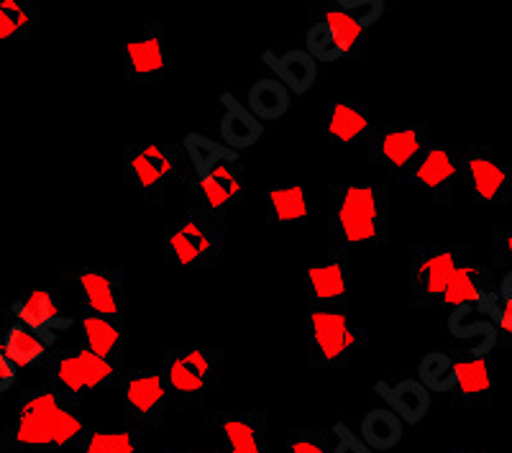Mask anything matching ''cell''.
Instances as JSON below:
<instances>
[{"mask_svg":"<svg viewBox=\"0 0 512 453\" xmlns=\"http://www.w3.org/2000/svg\"><path fill=\"white\" fill-rule=\"evenodd\" d=\"M492 249H495L497 269L512 272V226L492 228Z\"/></svg>","mask_w":512,"mask_h":453,"instance_id":"36","label":"cell"},{"mask_svg":"<svg viewBox=\"0 0 512 453\" xmlns=\"http://www.w3.org/2000/svg\"><path fill=\"white\" fill-rule=\"evenodd\" d=\"M456 361V384L448 402L456 410H482L492 402L495 395V382H492V364L489 356L474 354H454Z\"/></svg>","mask_w":512,"mask_h":453,"instance_id":"19","label":"cell"},{"mask_svg":"<svg viewBox=\"0 0 512 453\" xmlns=\"http://www.w3.org/2000/svg\"><path fill=\"white\" fill-rule=\"evenodd\" d=\"M510 415H512V402H510Z\"/></svg>","mask_w":512,"mask_h":453,"instance_id":"43","label":"cell"},{"mask_svg":"<svg viewBox=\"0 0 512 453\" xmlns=\"http://www.w3.org/2000/svg\"><path fill=\"white\" fill-rule=\"evenodd\" d=\"M262 62L274 72V80H280L290 90V95H308L318 82V62L305 49H287L282 54L267 49Z\"/></svg>","mask_w":512,"mask_h":453,"instance_id":"25","label":"cell"},{"mask_svg":"<svg viewBox=\"0 0 512 453\" xmlns=\"http://www.w3.org/2000/svg\"><path fill=\"white\" fill-rule=\"evenodd\" d=\"M472 254L466 246L454 244H428L410 246V305L423 310H438L448 279L464 264H469Z\"/></svg>","mask_w":512,"mask_h":453,"instance_id":"12","label":"cell"},{"mask_svg":"<svg viewBox=\"0 0 512 453\" xmlns=\"http://www.w3.org/2000/svg\"><path fill=\"white\" fill-rule=\"evenodd\" d=\"M77 453H146V436L134 428L88 430L75 446Z\"/></svg>","mask_w":512,"mask_h":453,"instance_id":"32","label":"cell"},{"mask_svg":"<svg viewBox=\"0 0 512 453\" xmlns=\"http://www.w3.org/2000/svg\"><path fill=\"white\" fill-rule=\"evenodd\" d=\"M11 315L16 323L39 333L41 338H47L52 346L57 341L54 333L72 326V318L64 315L59 290H26L18 300H13Z\"/></svg>","mask_w":512,"mask_h":453,"instance_id":"18","label":"cell"},{"mask_svg":"<svg viewBox=\"0 0 512 453\" xmlns=\"http://www.w3.org/2000/svg\"><path fill=\"white\" fill-rule=\"evenodd\" d=\"M369 29L338 3H318L305 34V52L318 64H359L369 57Z\"/></svg>","mask_w":512,"mask_h":453,"instance_id":"7","label":"cell"},{"mask_svg":"<svg viewBox=\"0 0 512 453\" xmlns=\"http://www.w3.org/2000/svg\"><path fill=\"white\" fill-rule=\"evenodd\" d=\"M226 354L213 346H175L162 356L164 384L172 397V410H200L218 384Z\"/></svg>","mask_w":512,"mask_h":453,"instance_id":"6","label":"cell"},{"mask_svg":"<svg viewBox=\"0 0 512 453\" xmlns=\"http://www.w3.org/2000/svg\"><path fill=\"white\" fill-rule=\"evenodd\" d=\"M331 433L336 436V446H333L331 453H374L346 423H336Z\"/></svg>","mask_w":512,"mask_h":453,"instance_id":"37","label":"cell"},{"mask_svg":"<svg viewBox=\"0 0 512 453\" xmlns=\"http://www.w3.org/2000/svg\"><path fill=\"white\" fill-rule=\"evenodd\" d=\"M479 313H487V320L495 326L497 341H502V346L512 349V302L502 300L495 292Z\"/></svg>","mask_w":512,"mask_h":453,"instance_id":"34","label":"cell"},{"mask_svg":"<svg viewBox=\"0 0 512 453\" xmlns=\"http://www.w3.org/2000/svg\"><path fill=\"white\" fill-rule=\"evenodd\" d=\"M349 310V256L328 254L308 269V310Z\"/></svg>","mask_w":512,"mask_h":453,"instance_id":"20","label":"cell"},{"mask_svg":"<svg viewBox=\"0 0 512 453\" xmlns=\"http://www.w3.org/2000/svg\"><path fill=\"white\" fill-rule=\"evenodd\" d=\"M41 36L36 0H0V44H29Z\"/></svg>","mask_w":512,"mask_h":453,"instance_id":"26","label":"cell"},{"mask_svg":"<svg viewBox=\"0 0 512 453\" xmlns=\"http://www.w3.org/2000/svg\"><path fill=\"white\" fill-rule=\"evenodd\" d=\"M390 244V190L374 182L328 187V254L349 256L354 246Z\"/></svg>","mask_w":512,"mask_h":453,"instance_id":"2","label":"cell"},{"mask_svg":"<svg viewBox=\"0 0 512 453\" xmlns=\"http://www.w3.org/2000/svg\"><path fill=\"white\" fill-rule=\"evenodd\" d=\"M82 323V346L93 351L95 356L113 364H123V326L105 320L100 315H85L80 318Z\"/></svg>","mask_w":512,"mask_h":453,"instance_id":"28","label":"cell"},{"mask_svg":"<svg viewBox=\"0 0 512 453\" xmlns=\"http://www.w3.org/2000/svg\"><path fill=\"white\" fill-rule=\"evenodd\" d=\"M338 6L346 8L351 16H356L361 24H367L372 29L384 13V0H361V3H349V0H338Z\"/></svg>","mask_w":512,"mask_h":453,"instance_id":"38","label":"cell"},{"mask_svg":"<svg viewBox=\"0 0 512 453\" xmlns=\"http://www.w3.org/2000/svg\"><path fill=\"white\" fill-rule=\"evenodd\" d=\"M372 108L356 100H333L326 113V136L338 146H367L377 128Z\"/></svg>","mask_w":512,"mask_h":453,"instance_id":"21","label":"cell"},{"mask_svg":"<svg viewBox=\"0 0 512 453\" xmlns=\"http://www.w3.org/2000/svg\"><path fill=\"white\" fill-rule=\"evenodd\" d=\"M0 346H3L6 356L16 366H36L52 354V343H49L47 338H41L39 333L29 331L26 326L16 323V320H11V323L3 328Z\"/></svg>","mask_w":512,"mask_h":453,"instance_id":"30","label":"cell"},{"mask_svg":"<svg viewBox=\"0 0 512 453\" xmlns=\"http://www.w3.org/2000/svg\"><path fill=\"white\" fill-rule=\"evenodd\" d=\"M464 190L479 208L512 200V169L489 146H464Z\"/></svg>","mask_w":512,"mask_h":453,"instance_id":"15","label":"cell"},{"mask_svg":"<svg viewBox=\"0 0 512 453\" xmlns=\"http://www.w3.org/2000/svg\"><path fill=\"white\" fill-rule=\"evenodd\" d=\"M208 425L223 436V453H269L267 413L262 410H216Z\"/></svg>","mask_w":512,"mask_h":453,"instance_id":"17","label":"cell"},{"mask_svg":"<svg viewBox=\"0 0 512 453\" xmlns=\"http://www.w3.org/2000/svg\"><path fill=\"white\" fill-rule=\"evenodd\" d=\"M39 366L41 382L59 390L62 395L70 397V400L80 402V405L85 400V395L118 390V382H121L123 369H126L123 364L100 359V356H95L85 346H80V349L52 351Z\"/></svg>","mask_w":512,"mask_h":453,"instance_id":"8","label":"cell"},{"mask_svg":"<svg viewBox=\"0 0 512 453\" xmlns=\"http://www.w3.org/2000/svg\"><path fill=\"white\" fill-rule=\"evenodd\" d=\"M187 169L185 151L175 141L123 146V185L139 192L149 205L164 203L169 190L182 185Z\"/></svg>","mask_w":512,"mask_h":453,"instance_id":"5","label":"cell"},{"mask_svg":"<svg viewBox=\"0 0 512 453\" xmlns=\"http://www.w3.org/2000/svg\"><path fill=\"white\" fill-rule=\"evenodd\" d=\"M287 453H331L323 430L297 428L287 433Z\"/></svg>","mask_w":512,"mask_h":453,"instance_id":"35","label":"cell"},{"mask_svg":"<svg viewBox=\"0 0 512 453\" xmlns=\"http://www.w3.org/2000/svg\"><path fill=\"white\" fill-rule=\"evenodd\" d=\"M16 379H18V366L8 359L6 351H3V346H0V395L11 392L13 384H16Z\"/></svg>","mask_w":512,"mask_h":453,"instance_id":"39","label":"cell"},{"mask_svg":"<svg viewBox=\"0 0 512 453\" xmlns=\"http://www.w3.org/2000/svg\"><path fill=\"white\" fill-rule=\"evenodd\" d=\"M269 226H303L308 223V187L305 185H269L264 198Z\"/></svg>","mask_w":512,"mask_h":453,"instance_id":"27","label":"cell"},{"mask_svg":"<svg viewBox=\"0 0 512 453\" xmlns=\"http://www.w3.org/2000/svg\"><path fill=\"white\" fill-rule=\"evenodd\" d=\"M405 187L423 190L436 205L454 203L464 190V146L433 141L413 167Z\"/></svg>","mask_w":512,"mask_h":453,"instance_id":"13","label":"cell"},{"mask_svg":"<svg viewBox=\"0 0 512 453\" xmlns=\"http://www.w3.org/2000/svg\"><path fill=\"white\" fill-rule=\"evenodd\" d=\"M180 146L190 164L180 185L182 190L195 192L221 218H226L231 210L244 208L249 185H246V169L239 151L228 149L221 141L210 139L200 131L185 134Z\"/></svg>","mask_w":512,"mask_h":453,"instance_id":"3","label":"cell"},{"mask_svg":"<svg viewBox=\"0 0 512 453\" xmlns=\"http://www.w3.org/2000/svg\"><path fill=\"white\" fill-rule=\"evenodd\" d=\"M67 285L80 295L82 313L100 315L105 320L123 326V292H126V274L118 267H72L64 269Z\"/></svg>","mask_w":512,"mask_h":453,"instance_id":"14","label":"cell"},{"mask_svg":"<svg viewBox=\"0 0 512 453\" xmlns=\"http://www.w3.org/2000/svg\"><path fill=\"white\" fill-rule=\"evenodd\" d=\"M118 395H121L128 428L146 436L167 425L169 413H172V397L159 369H149V366L123 369Z\"/></svg>","mask_w":512,"mask_h":453,"instance_id":"11","label":"cell"},{"mask_svg":"<svg viewBox=\"0 0 512 453\" xmlns=\"http://www.w3.org/2000/svg\"><path fill=\"white\" fill-rule=\"evenodd\" d=\"M454 453H489V451H474V448H459V451Z\"/></svg>","mask_w":512,"mask_h":453,"instance_id":"42","label":"cell"},{"mask_svg":"<svg viewBox=\"0 0 512 453\" xmlns=\"http://www.w3.org/2000/svg\"><path fill=\"white\" fill-rule=\"evenodd\" d=\"M221 103V118H218V141L233 151L254 149L264 136V123L256 121L236 93L226 90L218 98Z\"/></svg>","mask_w":512,"mask_h":453,"instance_id":"23","label":"cell"},{"mask_svg":"<svg viewBox=\"0 0 512 453\" xmlns=\"http://www.w3.org/2000/svg\"><path fill=\"white\" fill-rule=\"evenodd\" d=\"M85 433L88 425L82 418L80 402L39 382L36 387L24 390L18 400L16 420L3 433V448L6 451L75 448Z\"/></svg>","mask_w":512,"mask_h":453,"instance_id":"1","label":"cell"},{"mask_svg":"<svg viewBox=\"0 0 512 453\" xmlns=\"http://www.w3.org/2000/svg\"><path fill=\"white\" fill-rule=\"evenodd\" d=\"M405 436V423L392 413L390 407H374L359 423V438L372 448L374 453L392 451L400 446Z\"/></svg>","mask_w":512,"mask_h":453,"instance_id":"31","label":"cell"},{"mask_svg":"<svg viewBox=\"0 0 512 453\" xmlns=\"http://www.w3.org/2000/svg\"><path fill=\"white\" fill-rule=\"evenodd\" d=\"M121 70L126 85H152L164 80L167 59H164V24L149 21L141 26L134 39L123 44Z\"/></svg>","mask_w":512,"mask_h":453,"instance_id":"16","label":"cell"},{"mask_svg":"<svg viewBox=\"0 0 512 453\" xmlns=\"http://www.w3.org/2000/svg\"><path fill=\"white\" fill-rule=\"evenodd\" d=\"M367 343L369 331L354 323L349 310H308L305 356H308L310 369H320V372L344 369Z\"/></svg>","mask_w":512,"mask_h":453,"instance_id":"9","label":"cell"},{"mask_svg":"<svg viewBox=\"0 0 512 453\" xmlns=\"http://www.w3.org/2000/svg\"><path fill=\"white\" fill-rule=\"evenodd\" d=\"M167 453H223L221 448H182V451H167Z\"/></svg>","mask_w":512,"mask_h":453,"instance_id":"41","label":"cell"},{"mask_svg":"<svg viewBox=\"0 0 512 453\" xmlns=\"http://www.w3.org/2000/svg\"><path fill=\"white\" fill-rule=\"evenodd\" d=\"M292 105L290 90L274 77H259L246 93V108L256 121H280Z\"/></svg>","mask_w":512,"mask_h":453,"instance_id":"29","label":"cell"},{"mask_svg":"<svg viewBox=\"0 0 512 453\" xmlns=\"http://www.w3.org/2000/svg\"><path fill=\"white\" fill-rule=\"evenodd\" d=\"M497 295L502 297V300L512 302V272H505L500 279V285H497Z\"/></svg>","mask_w":512,"mask_h":453,"instance_id":"40","label":"cell"},{"mask_svg":"<svg viewBox=\"0 0 512 453\" xmlns=\"http://www.w3.org/2000/svg\"><path fill=\"white\" fill-rule=\"evenodd\" d=\"M431 144V128L425 123H377L367 144V157L374 167L384 169L395 185L405 187L413 167Z\"/></svg>","mask_w":512,"mask_h":453,"instance_id":"10","label":"cell"},{"mask_svg":"<svg viewBox=\"0 0 512 453\" xmlns=\"http://www.w3.org/2000/svg\"><path fill=\"white\" fill-rule=\"evenodd\" d=\"M374 392L405 425H418L431 413L433 395L415 377L400 379V382H377Z\"/></svg>","mask_w":512,"mask_h":453,"instance_id":"24","label":"cell"},{"mask_svg":"<svg viewBox=\"0 0 512 453\" xmlns=\"http://www.w3.org/2000/svg\"><path fill=\"white\" fill-rule=\"evenodd\" d=\"M497 285L495 277L487 267H477V264H464L454 272V277L448 279L446 290H443L441 300H438V310L448 308H474L482 310L489 302V297L495 295Z\"/></svg>","mask_w":512,"mask_h":453,"instance_id":"22","label":"cell"},{"mask_svg":"<svg viewBox=\"0 0 512 453\" xmlns=\"http://www.w3.org/2000/svg\"><path fill=\"white\" fill-rule=\"evenodd\" d=\"M164 267L218 269L226 264V218L208 208L192 190H185L182 218L164 228Z\"/></svg>","mask_w":512,"mask_h":453,"instance_id":"4","label":"cell"},{"mask_svg":"<svg viewBox=\"0 0 512 453\" xmlns=\"http://www.w3.org/2000/svg\"><path fill=\"white\" fill-rule=\"evenodd\" d=\"M418 382L425 390L438 395H451L456 384V361L448 351H431L418 364Z\"/></svg>","mask_w":512,"mask_h":453,"instance_id":"33","label":"cell"}]
</instances>
